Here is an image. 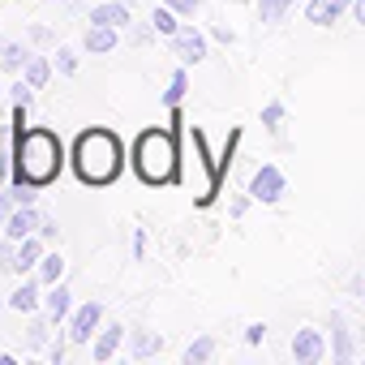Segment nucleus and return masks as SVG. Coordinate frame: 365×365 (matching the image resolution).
Returning <instances> with one entry per match:
<instances>
[{
	"label": "nucleus",
	"instance_id": "nucleus-1",
	"mask_svg": "<svg viewBox=\"0 0 365 365\" xmlns=\"http://www.w3.org/2000/svg\"><path fill=\"white\" fill-rule=\"evenodd\" d=\"M9 133H14V172H9V180L14 185L26 180V185L48 190L65 168L61 138L48 125H9Z\"/></svg>",
	"mask_w": 365,
	"mask_h": 365
},
{
	"label": "nucleus",
	"instance_id": "nucleus-2",
	"mask_svg": "<svg viewBox=\"0 0 365 365\" xmlns=\"http://www.w3.org/2000/svg\"><path fill=\"white\" fill-rule=\"evenodd\" d=\"M69 159H73V172H78L82 185L99 190V185H112V180L120 176V168H125V146H120V138H116L112 129L95 125V129H82V133H78Z\"/></svg>",
	"mask_w": 365,
	"mask_h": 365
},
{
	"label": "nucleus",
	"instance_id": "nucleus-3",
	"mask_svg": "<svg viewBox=\"0 0 365 365\" xmlns=\"http://www.w3.org/2000/svg\"><path fill=\"white\" fill-rule=\"evenodd\" d=\"M180 133L176 129H142L133 138V150H129V163L133 172L146 180V185H172L180 176Z\"/></svg>",
	"mask_w": 365,
	"mask_h": 365
},
{
	"label": "nucleus",
	"instance_id": "nucleus-4",
	"mask_svg": "<svg viewBox=\"0 0 365 365\" xmlns=\"http://www.w3.org/2000/svg\"><path fill=\"white\" fill-rule=\"evenodd\" d=\"M99 322H103V305L99 301H82L73 314H69V344H91V335H99Z\"/></svg>",
	"mask_w": 365,
	"mask_h": 365
},
{
	"label": "nucleus",
	"instance_id": "nucleus-5",
	"mask_svg": "<svg viewBox=\"0 0 365 365\" xmlns=\"http://www.w3.org/2000/svg\"><path fill=\"white\" fill-rule=\"evenodd\" d=\"M284 190H288V180H284V172L275 168V163H262L258 172H254V180H250V198L254 202H279L284 198Z\"/></svg>",
	"mask_w": 365,
	"mask_h": 365
},
{
	"label": "nucleus",
	"instance_id": "nucleus-6",
	"mask_svg": "<svg viewBox=\"0 0 365 365\" xmlns=\"http://www.w3.org/2000/svg\"><path fill=\"white\" fill-rule=\"evenodd\" d=\"M168 48H172V56H180V65L207 61V39H202V31H194V26H180V31L168 39Z\"/></svg>",
	"mask_w": 365,
	"mask_h": 365
},
{
	"label": "nucleus",
	"instance_id": "nucleus-7",
	"mask_svg": "<svg viewBox=\"0 0 365 365\" xmlns=\"http://www.w3.org/2000/svg\"><path fill=\"white\" fill-rule=\"evenodd\" d=\"M43 305V279L39 275H26L14 292H9V309L14 314H35Z\"/></svg>",
	"mask_w": 365,
	"mask_h": 365
},
{
	"label": "nucleus",
	"instance_id": "nucleus-8",
	"mask_svg": "<svg viewBox=\"0 0 365 365\" xmlns=\"http://www.w3.org/2000/svg\"><path fill=\"white\" fill-rule=\"evenodd\" d=\"M322 352H327V344H322V331H314V327H301V331L292 335V356H297V365H314V361H322Z\"/></svg>",
	"mask_w": 365,
	"mask_h": 365
},
{
	"label": "nucleus",
	"instance_id": "nucleus-9",
	"mask_svg": "<svg viewBox=\"0 0 365 365\" xmlns=\"http://www.w3.org/2000/svg\"><path fill=\"white\" fill-rule=\"evenodd\" d=\"M39 207H14L9 211V220H5V237H14V241H26V237H35L39 232Z\"/></svg>",
	"mask_w": 365,
	"mask_h": 365
},
{
	"label": "nucleus",
	"instance_id": "nucleus-10",
	"mask_svg": "<svg viewBox=\"0 0 365 365\" xmlns=\"http://www.w3.org/2000/svg\"><path fill=\"white\" fill-rule=\"evenodd\" d=\"M43 254H48V241H43L39 232L26 237V241H18V267H14V275H35Z\"/></svg>",
	"mask_w": 365,
	"mask_h": 365
},
{
	"label": "nucleus",
	"instance_id": "nucleus-11",
	"mask_svg": "<svg viewBox=\"0 0 365 365\" xmlns=\"http://www.w3.org/2000/svg\"><path fill=\"white\" fill-rule=\"evenodd\" d=\"M43 309H48V318H52V322H65V318L73 314V292L65 288V279L43 288Z\"/></svg>",
	"mask_w": 365,
	"mask_h": 365
},
{
	"label": "nucleus",
	"instance_id": "nucleus-12",
	"mask_svg": "<svg viewBox=\"0 0 365 365\" xmlns=\"http://www.w3.org/2000/svg\"><path fill=\"white\" fill-rule=\"evenodd\" d=\"M91 26H129V5H125V0H108V5H95L91 9V18H86Z\"/></svg>",
	"mask_w": 365,
	"mask_h": 365
},
{
	"label": "nucleus",
	"instance_id": "nucleus-13",
	"mask_svg": "<svg viewBox=\"0 0 365 365\" xmlns=\"http://www.w3.org/2000/svg\"><path fill=\"white\" fill-rule=\"evenodd\" d=\"M120 339H125V327H120V322H112V327H99L91 356H95L99 365H103V361H112V356H116V348H120Z\"/></svg>",
	"mask_w": 365,
	"mask_h": 365
},
{
	"label": "nucleus",
	"instance_id": "nucleus-14",
	"mask_svg": "<svg viewBox=\"0 0 365 365\" xmlns=\"http://www.w3.org/2000/svg\"><path fill=\"white\" fill-rule=\"evenodd\" d=\"M352 5V0H309L305 5V18L314 22V26H331V22H339V14Z\"/></svg>",
	"mask_w": 365,
	"mask_h": 365
},
{
	"label": "nucleus",
	"instance_id": "nucleus-15",
	"mask_svg": "<svg viewBox=\"0 0 365 365\" xmlns=\"http://www.w3.org/2000/svg\"><path fill=\"white\" fill-rule=\"evenodd\" d=\"M116 26H86V39H82V48L91 52V56H108V52H116Z\"/></svg>",
	"mask_w": 365,
	"mask_h": 365
},
{
	"label": "nucleus",
	"instance_id": "nucleus-16",
	"mask_svg": "<svg viewBox=\"0 0 365 365\" xmlns=\"http://www.w3.org/2000/svg\"><path fill=\"white\" fill-rule=\"evenodd\" d=\"M35 52L26 48V43H18V39H9V43H0V69H5V73H22L26 69V61H31Z\"/></svg>",
	"mask_w": 365,
	"mask_h": 365
},
{
	"label": "nucleus",
	"instance_id": "nucleus-17",
	"mask_svg": "<svg viewBox=\"0 0 365 365\" xmlns=\"http://www.w3.org/2000/svg\"><path fill=\"white\" fill-rule=\"evenodd\" d=\"M35 275L43 279V288H48V284H61V279H65V258H61L56 250H48V254L39 258V271H35Z\"/></svg>",
	"mask_w": 365,
	"mask_h": 365
},
{
	"label": "nucleus",
	"instance_id": "nucleus-18",
	"mask_svg": "<svg viewBox=\"0 0 365 365\" xmlns=\"http://www.w3.org/2000/svg\"><path fill=\"white\" fill-rule=\"evenodd\" d=\"M150 26H155V35L172 39V35L180 31V14H176V9H168V5H159V9L150 14Z\"/></svg>",
	"mask_w": 365,
	"mask_h": 365
},
{
	"label": "nucleus",
	"instance_id": "nucleus-19",
	"mask_svg": "<svg viewBox=\"0 0 365 365\" xmlns=\"http://www.w3.org/2000/svg\"><path fill=\"white\" fill-rule=\"evenodd\" d=\"M22 78H26L35 91H43V86H48V78H52V61H48V56H31V61H26V69H22Z\"/></svg>",
	"mask_w": 365,
	"mask_h": 365
},
{
	"label": "nucleus",
	"instance_id": "nucleus-20",
	"mask_svg": "<svg viewBox=\"0 0 365 365\" xmlns=\"http://www.w3.org/2000/svg\"><path fill=\"white\" fill-rule=\"evenodd\" d=\"M159 348H163V339H159L155 331H146V327H138V331H133V356H138V361L155 356Z\"/></svg>",
	"mask_w": 365,
	"mask_h": 365
},
{
	"label": "nucleus",
	"instance_id": "nucleus-21",
	"mask_svg": "<svg viewBox=\"0 0 365 365\" xmlns=\"http://www.w3.org/2000/svg\"><path fill=\"white\" fill-rule=\"evenodd\" d=\"M288 14H292V0H262V5H258V22H267V26L284 22Z\"/></svg>",
	"mask_w": 365,
	"mask_h": 365
},
{
	"label": "nucleus",
	"instance_id": "nucleus-22",
	"mask_svg": "<svg viewBox=\"0 0 365 365\" xmlns=\"http://www.w3.org/2000/svg\"><path fill=\"white\" fill-rule=\"evenodd\" d=\"M211 356H215V339H211V335H198V339L185 348V365H207Z\"/></svg>",
	"mask_w": 365,
	"mask_h": 365
},
{
	"label": "nucleus",
	"instance_id": "nucleus-23",
	"mask_svg": "<svg viewBox=\"0 0 365 365\" xmlns=\"http://www.w3.org/2000/svg\"><path fill=\"white\" fill-rule=\"evenodd\" d=\"M185 91H190V73H185V69H176V73H172V82H168V91H163V103H168V108H176L180 99H185Z\"/></svg>",
	"mask_w": 365,
	"mask_h": 365
},
{
	"label": "nucleus",
	"instance_id": "nucleus-24",
	"mask_svg": "<svg viewBox=\"0 0 365 365\" xmlns=\"http://www.w3.org/2000/svg\"><path fill=\"white\" fill-rule=\"evenodd\" d=\"M14 138V133H9ZM9 138H5V125H0V190L9 185V172H14V150H9Z\"/></svg>",
	"mask_w": 365,
	"mask_h": 365
},
{
	"label": "nucleus",
	"instance_id": "nucleus-25",
	"mask_svg": "<svg viewBox=\"0 0 365 365\" xmlns=\"http://www.w3.org/2000/svg\"><path fill=\"white\" fill-rule=\"evenodd\" d=\"M237 142H241V129H232V133H228V146H224V155L215 159V176H220V180H224V176H228V168H232V155H237Z\"/></svg>",
	"mask_w": 365,
	"mask_h": 365
},
{
	"label": "nucleus",
	"instance_id": "nucleus-26",
	"mask_svg": "<svg viewBox=\"0 0 365 365\" xmlns=\"http://www.w3.org/2000/svg\"><path fill=\"white\" fill-rule=\"evenodd\" d=\"M331 331H335V356L348 361L352 356V344H348V331H344V318L339 314H331Z\"/></svg>",
	"mask_w": 365,
	"mask_h": 365
},
{
	"label": "nucleus",
	"instance_id": "nucleus-27",
	"mask_svg": "<svg viewBox=\"0 0 365 365\" xmlns=\"http://www.w3.org/2000/svg\"><path fill=\"white\" fill-rule=\"evenodd\" d=\"M52 65H56V73H65V78H73V73H78V52H73V48H56V56H52Z\"/></svg>",
	"mask_w": 365,
	"mask_h": 365
},
{
	"label": "nucleus",
	"instance_id": "nucleus-28",
	"mask_svg": "<svg viewBox=\"0 0 365 365\" xmlns=\"http://www.w3.org/2000/svg\"><path fill=\"white\" fill-rule=\"evenodd\" d=\"M14 267H18V241L5 237L0 241V271H14Z\"/></svg>",
	"mask_w": 365,
	"mask_h": 365
},
{
	"label": "nucleus",
	"instance_id": "nucleus-29",
	"mask_svg": "<svg viewBox=\"0 0 365 365\" xmlns=\"http://www.w3.org/2000/svg\"><path fill=\"white\" fill-rule=\"evenodd\" d=\"M31 95H35V86H31V82H26L22 73H18V78H14V86H9V99H14V103H26V108H31Z\"/></svg>",
	"mask_w": 365,
	"mask_h": 365
},
{
	"label": "nucleus",
	"instance_id": "nucleus-30",
	"mask_svg": "<svg viewBox=\"0 0 365 365\" xmlns=\"http://www.w3.org/2000/svg\"><path fill=\"white\" fill-rule=\"evenodd\" d=\"M48 322H52V318H48ZM48 322H43V318L31 322V331H26V348H43V344H48Z\"/></svg>",
	"mask_w": 365,
	"mask_h": 365
},
{
	"label": "nucleus",
	"instance_id": "nucleus-31",
	"mask_svg": "<svg viewBox=\"0 0 365 365\" xmlns=\"http://www.w3.org/2000/svg\"><path fill=\"white\" fill-rule=\"evenodd\" d=\"M163 5H168V9H176L180 18H194V14L202 9V0H163Z\"/></svg>",
	"mask_w": 365,
	"mask_h": 365
},
{
	"label": "nucleus",
	"instance_id": "nucleus-32",
	"mask_svg": "<svg viewBox=\"0 0 365 365\" xmlns=\"http://www.w3.org/2000/svg\"><path fill=\"white\" fill-rule=\"evenodd\" d=\"M14 198H18V207H35V198H39V185H14Z\"/></svg>",
	"mask_w": 365,
	"mask_h": 365
},
{
	"label": "nucleus",
	"instance_id": "nucleus-33",
	"mask_svg": "<svg viewBox=\"0 0 365 365\" xmlns=\"http://www.w3.org/2000/svg\"><path fill=\"white\" fill-rule=\"evenodd\" d=\"M279 120H284V103H267L262 108V125L267 129H279Z\"/></svg>",
	"mask_w": 365,
	"mask_h": 365
},
{
	"label": "nucleus",
	"instance_id": "nucleus-34",
	"mask_svg": "<svg viewBox=\"0 0 365 365\" xmlns=\"http://www.w3.org/2000/svg\"><path fill=\"white\" fill-rule=\"evenodd\" d=\"M39 237H43V241H61V224H56L52 215H43V220H39Z\"/></svg>",
	"mask_w": 365,
	"mask_h": 365
},
{
	"label": "nucleus",
	"instance_id": "nucleus-35",
	"mask_svg": "<svg viewBox=\"0 0 365 365\" xmlns=\"http://www.w3.org/2000/svg\"><path fill=\"white\" fill-rule=\"evenodd\" d=\"M18 207V198H14V190H0V224L9 220V211Z\"/></svg>",
	"mask_w": 365,
	"mask_h": 365
},
{
	"label": "nucleus",
	"instance_id": "nucleus-36",
	"mask_svg": "<svg viewBox=\"0 0 365 365\" xmlns=\"http://www.w3.org/2000/svg\"><path fill=\"white\" fill-rule=\"evenodd\" d=\"M267 339V322H250L245 327V344H262Z\"/></svg>",
	"mask_w": 365,
	"mask_h": 365
},
{
	"label": "nucleus",
	"instance_id": "nucleus-37",
	"mask_svg": "<svg viewBox=\"0 0 365 365\" xmlns=\"http://www.w3.org/2000/svg\"><path fill=\"white\" fill-rule=\"evenodd\" d=\"M31 43H35V48H48V43H52V31H48V26H31Z\"/></svg>",
	"mask_w": 365,
	"mask_h": 365
},
{
	"label": "nucleus",
	"instance_id": "nucleus-38",
	"mask_svg": "<svg viewBox=\"0 0 365 365\" xmlns=\"http://www.w3.org/2000/svg\"><path fill=\"white\" fill-rule=\"evenodd\" d=\"M352 9H356V22L365 26V0H356V5H352Z\"/></svg>",
	"mask_w": 365,
	"mask_h": 365
},
{
	"label": "nucleus",
	"instance_id": "nucleus-39",
	"mask_svg": "<svg viewBox=\"0 0 365 365\" xmlns=\"http://www.w3.org/2000/svg\"><path fill=\"white\" fill-rule=\"evenodd\" d=\"M52 5H69V0H52Z\"/></svg>",
	"mask_w": 365,
	"mask_h": 365
}]
</instances>
